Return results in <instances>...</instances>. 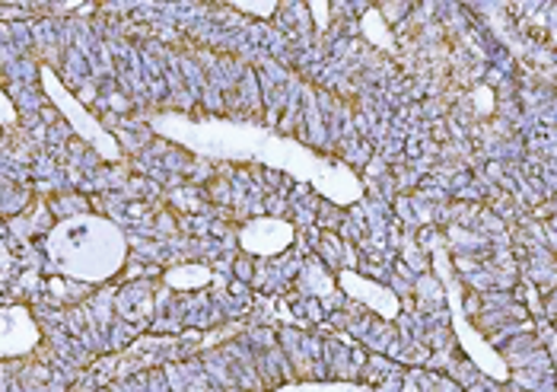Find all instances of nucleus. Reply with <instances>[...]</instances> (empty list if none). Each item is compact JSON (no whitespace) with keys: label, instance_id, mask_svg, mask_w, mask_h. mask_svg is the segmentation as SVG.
<instances>
[{"label":"nucleus","instance_id":"f257e3e1","mask_svg":"<svg viewBox=\"0 0 557 392\" xmlns=\"http://www.w3.org/2000/svg\"><path fill=\"white\" fill-rule=\"evenodd\" d=\"M157 125L163 134H170L208 157L256 160V163L277 167L284 173L315 185L325 198H332L338 205H350L354 198H360V182L354 179L350 170L329 163V160H319L312 150H306L287 137H277L268 128L239 125V122H188V119H160Z\"/></svg>","mask_w":557,"mask_h":392},{"label":"nucleus","instance_id":"f03ea898","mask_svg":"<svg viewBox=\"0 0 557 392\" xmlns=\"http://www.w3.org/2000/svg\"><path fill=\"white\" fill-rule=\"evenodd\" d=\"M48 253L54 261L74 274V278H86V281H99L109 278L122 259H125V243L122 233L106 223V220H67L58 226L54 240L48 243Z\"/></svg>","mask_w":557,"mask_h":392},{"label":"nucleus","instance_id":"7ed1b4c3","mask_svg":"<svg viewBox=\"0 0 557 392\" xmlns=\"http://www.w3.org/2000/svg\"><path fill=\"white\" fill-rule=\"evenodd\" d=\"M290 240H294V230H290V223H281V220H258L243 230V246L258 256L281 253Z\"/></svg>","mask_w":557,"mask_h":392},{"label":"nucleus","instance_id":"20e7f679","mask_svg":"<svg viewBox=\"0 0 557 392\" xmlns=\"http://www.w3.org/2000/svg\"><path fill=\"white\" fill-rule=\"evenodd\" d=\"M344 287H347L350 294H357V297H367V304L376 306L380 313H383V301L395 306V301H392V294H388V291H376V287H370L367 281H360V278H354V274H344Z\"/></svg>","mask_w":557,"mask_h":392},{"label":"nucleus","instance_id":"39448f33","mask_svg":"<svg viewBox=\"0 0 557 392\" xmlns=\"http://www.w3.org/2000/svg\"><path fill=\"white\" fill-rule=\"evenodd\" d=\"M281 392H370L367 387H347V383H335V387H315V383H300V387H287Z\"/></svg>","mask_w":557,"mask_h":392},{"label":"nucleus","instance_id":"423d86ee","mask_svg":"<svg viewBox=\"0 0 557 392\" xmlns=\"http://www.w3.org/2000/svg\"><path fill=\"white\" fill-rule=\"evenodd\" d=\"M7 268V253H3V243H0V271Z\"/></svg>","mask_w":557,"mask_h":392}]
</instances>
